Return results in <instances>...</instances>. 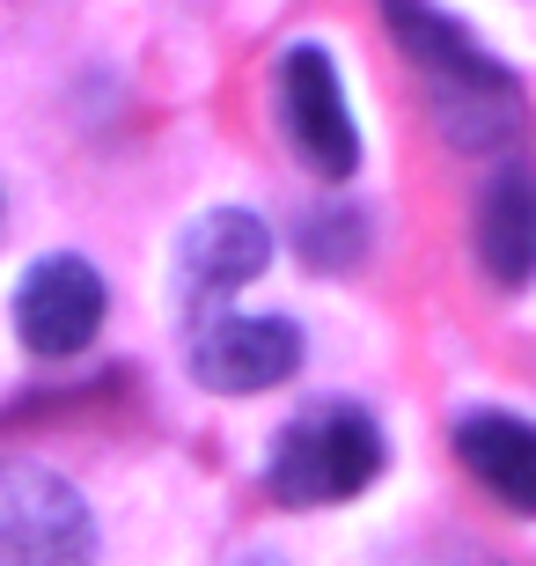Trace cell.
Segmentation results:
<instances>
[{
	"instance_id": "3",
	"label": "cell",
	"mask_w": 536,
	"mask_h": 566,
	"mask_svg": "<svg viewBox=\"0 0 536 566\" xmlns=\"http://www.w3.org/2000/svg\"><path fill=\"white\" fill-rule=\"evenodd\" d=\"M96 515L60 471L0 457V566H88Z\"/></svg>"
},
{
	"instance_id": "7",
	"label": "cell",
	"mask_w": 536,
	"mask_h": 566,
	"mask_svg": "<svg viewBox=\"0 0 536 566\" xmlns=\"http://www.w3.org/2000/svg\"><path fill=\"white\" fill-rule=\"evenodd\" d=\"M265 265H272V229L265 221L243 213V207H213L185 229V265H177V280H185V302H228V294L250 287Z\"/></svg>"
},
{
	"instance_id": "10",
	"label": "cell",
	"mask_w": 536,
	"mask_h": 566,
	"mask_svg": "<svg viewBox=\"0 0 536 566\" xmlns=\"http://www.w3.org/2000/svg\"><path fill=\"white\" fill-rule=\"evenodd\" d=\"M360 235H368V221L353 207H338V213H324V221H302V258L324 265V273H346L353 251H360Z\"/></svg>"
},
{
	"instance_id": "2",
	"label": "cell",
	"mask_w": 536,
	"mask_h": 566,
	"mask_svg": "<svg viewBox=\"0 0 536 566\" xmlns=\"http://www.w3.org/2000/svg\"><path fill=\"white\" fill-rule=\"evenodd\" d=\"M382 471V427L346 398H324L309 412H294L272 441L265 485L280 507H338Z\"/></svg>"
},
{
	"instance_id": "8",
	"label": "cell",
	"mask_w": 536,
	"mask_h": 566,
	"mask_svg": "<svg viewBox=\"0 0 536 566\" xmlns=\"http://www.w3.org/2000/svg\"><path fill=\"white\" fill-rule=\"evenodd\" d=\"M471 251H477V265H485V280L507 287V294L536 280V169L529 163L493 169V185L477 191Z\"/></svg>"
},
{
	"instance_id": "6",
	"label": "cell",
	"mask_w": 536,
	"mask_h": 566,
	"mask_svg": "<svg viewBox=\"0 0 536 566\" xmlns=\"http://www.w3.org/2000/svg\"><path fill=\"white\" fill-rule=\"evenodd\" d=\"M104 310H111L104 273H96L88 258H74V251L38 258V265L22 273V287H15V332H22V346L44 354V360L82 354L88 338H96V324H104Z\"/></svg>"
},
{
	"instance_id": "9",
	"label": "cell",
	"mask_w": 536,
	"mask_h": 566,
	"mask_svg": "<svg viewBox=\"0 0 536 566\" xmlns=\"http://www.w3.org/2000/svg\"><path fill=\"white\" fill-rule=\"evenodd\" d=\"M455 457L471 471L500 507H515V515H536V420L522 412H463L455 420Z\"/></svg>"
},
{
	"instance_id": "1",
	"label": "cell",
	"mask_w": 536,
	"mask_h": 566,
	"mask_svg": "<svg viewBox=\"0 0 536 566\" xmlns=\"http://www.w3.org/2000/svg\"><path fill=\"white\" fill-rule=\"evenodd\" d=\"M382 22H390L397 52L419 66L433 126L449 133L455 147H507L522 133L515 74L493 52H477L471 30H455L433 0H382Z\"/></svg>"
},
{
	"instance_id": "4",
	"label": "cell",
	"mask_w": 536,
	"mask_h": 566,
	"mask_svg": "<svg viewBox=\"0 0 536 566\" xmlns=\"http://www.w3.org/2000/svg\"><path fill=\"white\" fill-rule=\"evenodd\" d=\"M280 126H287L294 155L324 185H346L353 169H360V126H353L338 60H330L324 44H294L287 60H280Z\"/></svg>"
},
{
	"instance_id": "5",
	"label": "cell",
	"mask_w": 536,
	"mask_h": 566,
	"mask_svg": "<svg viewBox=\"0 0 536 566\" xmlns=\"http://www.w3.org/2000/svg\"><path fill=\"white\" fill-rule=\"evenodd\" d=\"M191 376L221 390V398H258L272 382H287L302 368V332L287 316H235V310H207L191 324Z\"/></svg>"
}]
</instances>
